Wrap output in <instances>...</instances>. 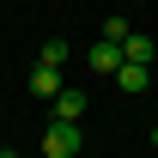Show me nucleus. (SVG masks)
<instances>
[{
    "label": "nucleus",
    "instance_id": "nucleus-1",
    "mask_svg": "<svg viewBox=\"0 0 158 158\" xmlns=\"http://www.w3.org/2000/svg\"><path fill=\"white\" fill-rule=\"evenodd\" d=\"M43 158H79V122H49L43 128Z\"/></svg>",
    "mask_w": 158,
    "mask_h": 158
},
{
    "label": "nucleus",
    "instance_id": "nucleus-2",
    "mask_svg": "<svg viewBox=\"0 0 158 158\" xmlns=\"http://www.w3.org/2000/svg\"><path fill=\"white\" fill-rule=\"evenodd\" d=\"M24 85H31V98H49V103H55L61 91H67V79H61V67H43V61L31 67V79H24Z\"/></svg>",
    "mask_w": 158,
    "mask_h": 158
},
{
    "label": "nucleus",
    "instance_id": "nucleus-3",
    "mask_svg": "<svg viewBox=\"0 0 158 158\" xmlns=\"http://www.w3.org/2000/svg\"><path fill=\"white\" fill-rule=\"evenodd\" d=\"M122 61H128V55H122V43H110V37L91 43V73H110V79H116V73H122Z\"/></svg>",
    "mask_w": 158,
    "mask_h": 158
},
{
    "label": "nucleus",
    "instance_id": "nucleus-4",
    "mask_svg": "<svg viewBox=\"0 0 158 158\" xmlns=\"http://www.w3.org/2000/svg\"><path fill=\"white\" fill-rule=\"evenodd\" d=\"M55 122H85V91H79V85H67L55 98Z\"/></svg>",
    "mask_w": 158,
    "mask_h": 158
},
{
    "label": "nucleus",
    "instance_id": "nucleus-5",
    "mask_svg": "<svg viewBox=\"0 0 158 158\" xmlns=\"http://www.w3.org/2000/svg\"><path fill=\"white\" fill-rule=\"evenodd\" d=\"M116 85H122V91H128V98H140V91L152 85V73H146L140 61H122V73H116Z\"/></svg>",
    "mask_w": 158,
    "mask_h": 158
},
{
    "label": "nucleus",
    "instance_id": "nucleus-6",
    "mask_svg": "<svg viewBox=\"0 0 158 158\" xmlns=\"http://www.w3.org/2000/svg\"><path fill=\"white\" fill-rule=\"evenodd\" d=\"M122 55H128V61H140V67H152V61H158V43L146 37V31H134V37L122 43Z\"/></svg>",
    "mask_w": 158,
    "mask_h": 158
},
{
    "label": "nucleus",
    "instance_id": "nucleus-7",
    "mask_svg": "<svg viewBox=\"0 0 158 158\" xmlns=\"http://www.w3.org/2000/svg\"><path fill=\"white\" fill-rule=\"evenodd\" d=\"M67 55H73V43H67V37H49V43H43V67H67Z\"/></svg>",
    "mask_w": 158,
    "mask_h": 158
},
{
    "label": "nucleus",
    "instance_id": "nucleus-8",
    "mask_svg": "<svg viewBox=\"0 0 158 158\" xmlns=\"http://www.w3.org/2000/svg\"><path fill=\"white\" fill-rule=\"evenodd\" d=\"M98 37H110V43H128V37H134V24L122 19V12H110V19H103V31H98Z\"/></svg>",
    "mask_w": 158,
    "mask_h": 158
},
{
    "label": "nucleus",
    "instance_id": "nucleus-9",
    "mask_svg": "<svg viewBox=\"0 0 158 158\" xmlns=\"http://www.w3.org/2000/svg\"><path fill=\"white\" fill-rule=\"evenodd\" d=\"M0 158H19V152H12V146H0Z\"/></svg>",
    "mask_w": 158,
    "mask_h": 158
},
{
    "label": "nucleus",
    "instance_id": "nucleus-10",
    "mask_svg": "<svg viewBox=\"0 0 158 158\" xmlns=\"http://www.w3.org/2000/svg\"><path fill=\"white\" fill-rule=\"evenodd\" d=\"M152 146H158V128H152Z\"/></svg>",
    "mask_w": 158,
    "mask_h": 158
}]
</instances>
